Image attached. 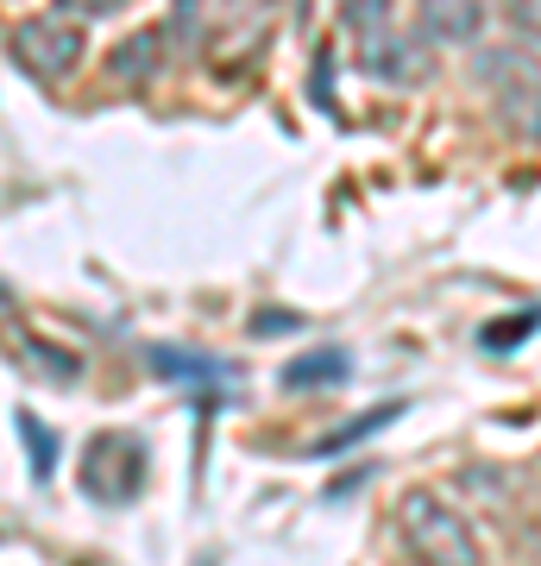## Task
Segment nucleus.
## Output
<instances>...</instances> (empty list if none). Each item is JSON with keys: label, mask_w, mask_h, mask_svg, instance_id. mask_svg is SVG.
Returning <instances> with one entry per match:
<instances>
[{"label": "nucleus", "mask_w": 541, "mask_h": 566, "mask_svg": "<svg viewBox=\"0 0 541 566\" xmlns=\"http://www.w3.org/2000/svg\"><path fill=\"white\" fill-rule=\"evenodd\" d=\"M152 365L170 378H221V359H201V353H152Z\"/></svg>", "instance_id": "nucleus-10"}, {"label": "nucleus", "mask_w": 541, "mask_h": 566, "mask_svg": "<svg viewBox=\"0 0 541 566\" xmlns=\"http://www.w3.org/2000/svg\"><path fill=\"white\" fill-rule=\"evenodd\" d=\"M121 0H63V13H114Z\"/></svg>", "instance_id": "nucleus-13"}, {"label": "nucleus", "mask_w": 541, "mask_h": 566, "mask_svg": "<svg viewBox=\"0 0 541 566\" xmlns=\"http://www.w3.org/2000/svg\"><path fill=\"white\" fill-rule=\"evenodd\" d=\"M391 416H397V403H384V409H372V416H365V422H346L341 434H334V441H321V453H341V447L365 441V434H372V428H378V422H391Z\"/></svg>", "instance_id": "nucleus-12"}, {"label": "nucleus", "mask_w": 541, "mask_h": 566, "mask_svg": "<svg viewBox=\"0 0 541 566\" xmlns=\"http://www.w3.org/2000/svg\"><path fill=\"white\" fill-rule=\"evenodd\" d=\"M13 422H20V441H25V453H32V479H51V472H58V434H51L32 409H20Z\"/></svg>", "instance_id": "nucleus-9"}, {"label": "nucleus", "mask_w": 541, "mask_h": 566, "mask_svg": "<svg viewBox=\"0 0 541 566\" xmlns=\"http://www.w3.org/2000/svg\"><path fill=\"white\" fill-rule=\"evenodd\" d=\"M158 63H164V25H139L126 44L107 51V70H114L121 82H145Z\"/></svg>", "instance_id": "nucleus-6"}, {"label": "nucleus", "mask_w": 541, "mask_h": 566, "mask_svg": "<svg viewBox=\"0 0 541 566\" xmlns=\"http://www.w3.org/2000/svg\"><path fill=\"white\" fill-rule=\"evenodd\" d=\"M346 378V353L341 346H321V353H302L290 371H283V390H327Z\"/></svg>", "instance_id": "nucleus-7"}, {"label": "nucleus", "mask_w": 541, "mask_h": 566, "mask_svg": "<svg viewBox=\"0 0 541 566\" xmlns=\"http://www.w3.org/2000/svg\"><path fill=\"white\" fill-rule=\"evenodd\" d=\"M341 25L353 32V44L378 39L397 25V0H341Z\"/></svg>", "instance_id": "nucleus-8"}, {"label": "nucleus", "mask_w": 541, "mask_h": 566, "mask_svg": "<svg viewBox=\"0 0 541 566\" xmlns=\"http://www.w3.org/2000/svg\"><path fill=\"white\" fill-rule=\"evenodd\" d=\"M353 51H360V70L372 82H384V88H422V82L435 76V44L422 39V32H403V25L353 44Z\"/></svg>", "instance_id": "nucleus-4"}, {"label": "nucleus", "mask_w": 541, "mask_h": 566, "mask_svg": "<svg viewBox=\"0 0 541 566\" xmlns=\"http://www.w3.org/2000/svg\"><path fill=\"white\" fill-rule=\"evenodd\" d=\"M264 39H271V7L264 0H221V13L208 25V63L221 76H246L264 57Z\"/></svg>", "instance_id": "nucleus-3"}, {"label": "nucleus", "mask_w": 541, "mask_h": 566, "mask_svg": "<svg viewBox=\"0 0 541 566\" xmlns=\"http://www.w3.org/2000/svg\"><path fill=\"white\" fill-rule=\"evenodd\" d=\"M7 57L20 63L32 82H63L82 63V32H76V20H58V13L20 20L7 32Z\"/></svg>", "instance_id": "nucleus-2"}, {"label": "nucleus", "mask_w": 541, "mask_h": 566, "mask_svg": "<svg viewBox=\"0 0 541 566\" xmlns=\"http://www.w3.org/2000/svg\"><path fill=\"white\" fill-rule=\"evenodd\" d=\"M498 7H503V25L522 44H541V0H498Z\"/></svg>", "instance_id": "nucleus-11"}, {"label": "nucleus", "mask_w": 541, "mask_h": 566, "mask_svg": "<svg viewBox=\"0 0 541 566\" xmlns=\"http://www.w3.org/2000/svg\"><path fill=\"white\" fill-rule=\"evenodd\" d=\"M485 88H498L503 126H510L517 139L541 145V76H535V70H529L522 57H510V82H485Z\"/></svg>", "instance_id": "nucleus-5"}, {"label": "nucleus", "mask_w": 541, "mask_h": 566, "mask_svg": "<svg viewBox=\"0 0 541 566\" xmlns=\"http://www.w3.org/2000/svg\"><path fill=\"white\" fill-rule=\"evenodd\" d=\"M391 535H397V554L409 566H485V547L472 535L460 504H447L441 491H403L397 510H391Z\"/></svg>", "instance_id": "nucleus-1"}, {"label": "nucleus", "mask_w": 541, "mask_h": 566, "mask_svg": "<svg viewBox=\"0 0 541 566\" xmlns=\"http://www.w3.org/2000/svg\"><path fill=\"white\" fill-rule=\"evenodd\" d=\"M0 308H13V290H7V283H0Z\"/></svg>", "instance_id": "nucleus-14"}]
</instances>
